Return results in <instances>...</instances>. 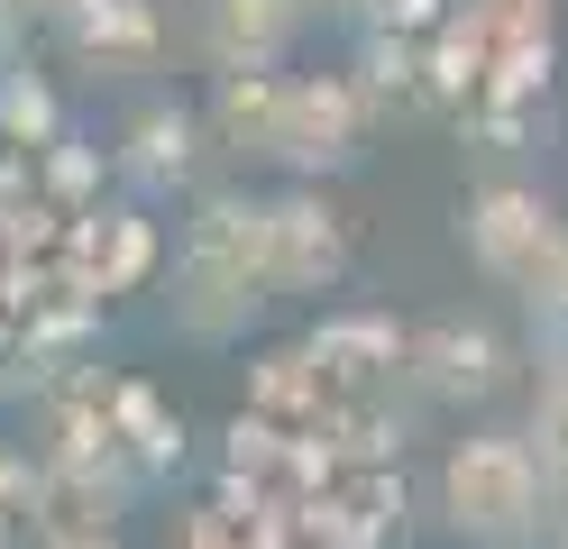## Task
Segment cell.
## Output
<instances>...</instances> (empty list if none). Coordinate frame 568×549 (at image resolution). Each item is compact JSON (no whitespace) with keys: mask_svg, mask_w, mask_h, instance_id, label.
<instances>
[{"mask_svg":"<svg viewBox=\"0 0 568 549\" xmlns=\"http://www.w3.org/2000/svg\"><path fill=\"white\" fill-rule=\"evenodd\" d=\"M275 303L266 293V202L221 193L193 230H184V266H174V321L193 339H230L247 312Z\"/></svg>","mask_w":568,"mask_h":549,"instance_id":"6da1fadb","label":"cell"},{"mask_svg":"<svg viewBox=\"0 0 568 549\" xmlns=\"http://www.w3.org/2000/svg\"><path fill=\"white\" fill-rule=\"evenodd\" d=\"M440 512L477 549H531L541 512H550V486H541V467H531V449L514 430H468L440 467Z\"/></svg>","mask_w":568,"mask_h":549,"instance_id":"7a4b0ae2","label":"cell"},{"mask_svg":"<svg viewBox=\"0 0 568 549\" xmlns=\"http://www.w3.org/2000/svg\"><path fill=\"white\" fill-rule=\"evenodd\" d=\"M458 238H468V266L495 284V293H541L559 247H568V220L550 211V193H531V183H486L458 220Z\"/></svg>","mask_w":568,"mask_h":549,"instance_id":"3957f363","label":"cell"},{"mask_svg":"<svg viewBox=\"0 0 568 549\" xmlns=\"http://www.w3.org/2000/svg\"><path fill=\"white\" fill-rule=\"evenodd\" d=\"M358 129H367V92L358 83H322V73H284L275 83V129H266V156L275 165H339L348 146H358Z\"/></svg>","mask_w":568,"mask_h":549,"instance_id":"277c9868","label":"cell"},{"mask_svg":"<svg viewBox=\"0 0 568 549\" xmlns=\"http://www.w3.org/2000/svg\"><path fill=\"white\" fill-rule=\"evenodd\" d=\"M348 275V220L322 193L266 202V293H331Z\"/></svg>","mask_w":568,"mask_h":549,"instance_id":"5b68a950","label":"cell"},{"mask_svg":"<svg viewBox=\"0 0 568 549\" xmlns=\"http://www.w3.org/2000/svg\"><path fill=\"white\" fill-rule=\"evenodd\" d=\"M413 385L432 403H486L505 385V339L486 321H432L413 339Z\"/></svg>","mask_w":568,"mask_h":549,"instance_id":"8992f818","label":"cell"},{"mask_svg":"<svg viewBox=\"0 0 568 549\" xmlns=\"http://www.w3.org/2000/svg\"><path fill=\"white\" fill-rule=\"evenodd\" d=\"M303 28V0H211L202 10V47L221 73H275L284 47Z\"/></svg>","mask_w":568,"mask_h":549,"instance_id":"52a82bcc","label":"cell"},{"mask_svg":"<svg viewBox=\"0 0 568 549\" xmlns=\"http://www.w3.org/2000/svg\"><path fill=\"white\" fill-rule=\"evenodd\" d=\"M64 37H74V55L101 64V73L156 64V10H148V0H83V10L64 19Z\"/></svg>","mask_w":568,"mask_h":549,"instance_id":"ba28073f","label":"cell"},{"mask_svg":"<svg viewBox=\"0 0 568 549\" xmlns=\"http://www.w3.org/2000/svg\"><path fill=\"white\" fill-rule=\"evenodd\" d=\"M193 146H202L193 110H148V120L129 129V183L138 193H174V183L193 174Z\"/></svg>","mask_w":568,"mask_h":549,"instance_id":"9c48e42d","label":"cell"},{"mask_svg":"<svg viewBox=\"0 0 568 549\" xmlns=\"http://www.w3.org/2000/svg\"><path fill=\"white\" fill-rule=\"evenodd\" d=\"M449 19L495 55V47H531V37H550V0H449Z\"/></svg>","mask_w":568,"mask_h":549,"instance_id":"30bf717a","label":"cell"},{"mask_svg":"<svg viewBox=\"0 0 568 549\" xmlns=\"http://www.w3.org/2000/svg\"><path fill=\"white\" fill-rule=\"evenodd\" d=\"M523 449H531V467H541L550 504H568V376H541V403H531Z\"/></svg>","mask_w":568,"mask_h":549,"instance_id":"8fae6325","label":"cell"},{"mask_svg":"<svg viewBox=\"0 0 568 549\" xmlns=\"http://www.w3.org/2000/svg\"><path fill=\"white\" fill-rule=\"evenodd\" d=\"M531 348H541V366H550V376H568V247H559L550 284L531 293Z\"/></svg>","mask_w":568,"mask_h":549,"instance_id":"7c38bea8","label":"cell"},{"mask_svg":"<svg viewBox=\"0 0 568 549\" xmlns=\"http://www.w3.org/2000/svg\"><path fill=\"white\" fill-rule=\"evenodd\" d=\"M74 10H83V0H19V19H55V28L74 19Z\"/></svg>","mask_w":568,"mask_h":549,"instance_id":"4fadbf2b","label":"cell"},{"mask_svg":"<svg viewBox=\"0 0 568 549\" xmlns=\"http://www.w3.org/2000/svg\"><path fill=\"white\" fill-rule=\"evenodd\" d=\"M47 549H111L101 531H64V540H47Z\"/></svg>","mask_w":568,"mask_h":549,"instance_id":"5bb4252c","label":"cell"},{"mask_svg":"<svg viewBox=\"0 0 568 549\" xmlns=\"http://www.w3.org/2000/svg\"><path fill=\"white\" fill-rule=\"evenodd\" d=\"M322 10H348V19H367V10H376V0H322Z\"/></svg>","mask_w":568,"mask_h":549,"instance_id":"9a60e30c","label":"cell"},{"mask_svg":"<svg viewBox=\"0 0 568 549\" xmlns=\"http://www.w3.org/2000/svg\"><path fill=\"white\" fill-rule=\"evenodd\" d=\"M10 19H19V0H0V37H10Z\"/></svg>","mask_w":568,"mask_h":549,"instance_id":"2e32d148","label":"cell"}]
</instances>
